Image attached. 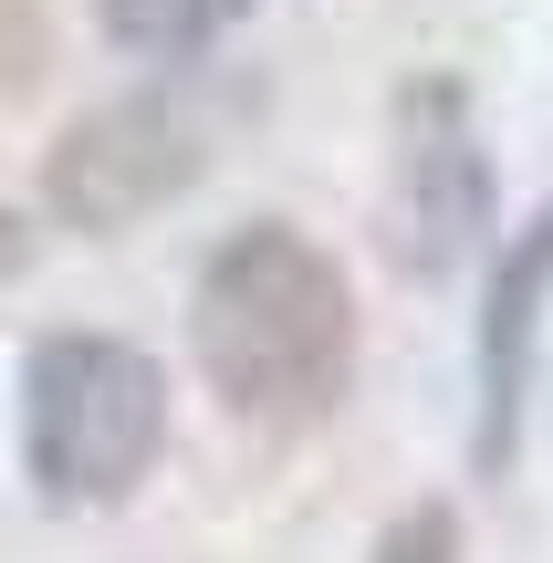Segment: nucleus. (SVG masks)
<instances>
[{
    "instance_id": "5",
    "label": "nucleus",
    "mask_w": 553,
    "mask_h": 563,
    "mask_svg": "<svg viewBox=\"0 0 553 563\" xmlns=\"http://www.w3.org/2000/svg\"><path fill=\"white\" fill-rule=\"evenodd\" d=\"M543 302H553V209L501 251L491 302H480V418H471V460L480 481H501L522 449V397H533V334H543Z\"/></svg>"
},
{
    "instance_id": "6",
    "label": "nucleus",
    "mask_w": 553,
    "mask_h": 563,
    "mask_svg": "<svg viewBox=\"0 0 553 563\" xmlns=\"http://www.w3.org/2000/svg\"><path fill=\"white\" fill-rule=\"evenodd\" d=\"M241 11H251V0H95V21H104L136 63H188V53H209Z\"/></svg>"
},
{
    "instance_id": "2",
    "label": "nucleus",
    "mask_w": 553,
    "mask_h": 563,
    "mask_svg": "<svg viewBox=\"0 0 553 563\" xmlns=\"http://www.w3.org/2000/svg\"><path fill=\"white\" fill-rule=\"evenodd\" d=\"M167 376L115 334H53L21 365V470L53 511H115L157 470Z\"/></svg>"
},
{
    "instance_id": "4",
    "label": "nucleus",
    "mask_w": 553,
    "mask_h": 563,
    "mask_svg": "<svg viewBox=\"0 0 553 563\" xmlns=\"http://www.w3.org/2000/svg\"><path fill=\"white\" fill-rule=\"evenodd\" d=\"M491 230V157L471 136V95L460 84H408L397 95V157H387V251L397 272L439 282L460 272Z\"/></svg>"
},
{
    "instance_id": "1",
    "label": "nucleus",
    "mask_w": 553,
    "mask_h": 563,
    "mask_svg": "<svg viewBox=\"0 0 553 563\" xmlns=\"http://www.w3.org/2000/svg\"><path fill=\"white\" fill-rule=\"evenodd\" d=\"M188 344L199 376L241 418H324L355 376V292L334 251H313L292 220H251L209 251L188 292Z\"/></svg>"
},
{
    "instance_id": "7",
    "label": "nucleus",
    "mask_w": 553,
    "mask_h": 563,
    "mask_svg": "<svg viewBox=\"0 0 553 563\" xmlns=\"http://www.w3.org/2000/svg\"><path fill=\"white\" fill-rule=\"evenodd\" d=\"M376 563H460V511L450 501H418L387 522V543H376Z\"/></svg>"
},
{
    "instance_id": "8",
    "label": "nucleus",
    "mask_w": 553,
    "mask_h": 563,
    "mask_svg": "<svg viewBox=\"0 0 553 563\" xmlns=\"http://www.w3.org/2000/svg\"><path fill=\"white\" fill-rule=\"evenodd\" d=\"M32 262V230H21V209H0V282Z\"/></svg>"
},
{
    "instance_id": "3",
    "label": "nucleus",
    "mask_w": 553,
    "mask_h": 563,
    "mask_svg": "<svg viewBox=\"0 0 553 563\" xmlns=\"http://www.w3.org/2000/svg\"><path fill=\"white\" fill-rule=\"evenodd\" d=\"M209 167V115L188 95H115L95 115H74L42 157V199L63 230L84 241H115L146 209H167L188 178Z\"/></svg>"
}]
</instances>
